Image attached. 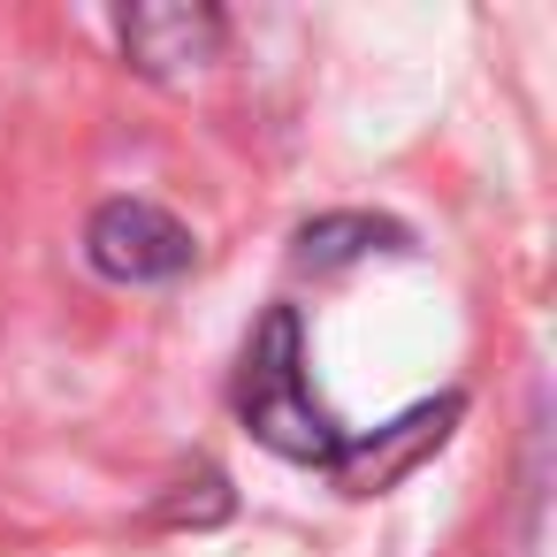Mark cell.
Returning a JSON list of instances; mask_svg holds the SVG:
<instances>
[{
    "instance_id": "6da1fadb",
    "label": "cell",
    "mask_w": 557,
    "mask_h": 557,
    "mask_svg": "<svg viewBox=\"0 0 557 557\" xmlns=\"http://www.w3.org/2000/svg\"><path fill=\"white\" fill-rule=\"evenodd\" d=\"M245 435L290 466H336L344 450V428L321 412L313 382H306V321L298 306H268L260 329L245 336V359H237V389H230Z\"/></svg>"
},
{
    "instance_id": "7a4b0ae2",
    "label": "cell",
    "mask_w": 557,
    "mask_h": 557,
    "mask_svg": "<svg viewBox=\"0 0 557 557\" xmlns=\"http://www.w3.org/2000/svg\"><path fill=\"white\" fill-rule=\"evenodd\" d=\"M85 260H92V275H108L123 290H153V283L191 275L199 237L169 207H153V199H108L85 222Z\"/></svg>"
},
{
    "instance_id": "3957f363",
    "label": "cell",
    "mask_w": 557,
    "mask_h": 557,
    "mask_svg": "<svg viewBox=\"0 0 557 557\" xmlns=\"http://www.w3.org/2000/svg\"><path fill=\"white\" fill-rule=\"evenodd\" d=\"M230 47V16L199 9V0H146L123 16V54L146 85H191L222 62Z\"/></svg>"
},
{
    "instance_id": "277c9868",
    "label": "cell",
    "mask_w": 557,
    "mask_h": 557,
    "mask_svg": "<svg viewBox=\"0 0 557 557\" xmlns=\"http://www.w3.org/2000/svg\"><path fill=\"white\" fill-rule=\"evenodd\" d=\"M458 412H466V397H458V389H443V397H420L412 412H397V420H389V428H374V435H344V450H336L329 481H336L344 496H382V488H397L420 458H435V450L450 443Z\"/></svg>"
},
{
    "instance_id": "5b68a950",
    "label": "cell",
    "mask_w": 557,
    "mask_h": 557,
    "mask_svg": "<svg viewBox=\"0 0 557 557\" xmlns=\"http://www.w3.org/2000/svg\"><path fill=\"white\" fill-rule=\"evenodd\" d=\"M374 252H405V230L389 222V214H313L306 230H298V275H344V268H359V260H374Z\"/></svg>"
},
{
    "instance_id": "8992f818",
    "label": "cell",
    "mask_w": 557,
    "mask_h": 557,
    "mask_svg": "<svg viewBox=\"0 0 557 557\" xmlns=\"http://www.w3.org/2000/svg\"><path fill=\"white\" fill-rule=\"evenodd\" d=\"M237 511V496H230V481L214 473V466H191V473H176L161 496H153V527H222Z\"/></svg>"
}]
</instances>
